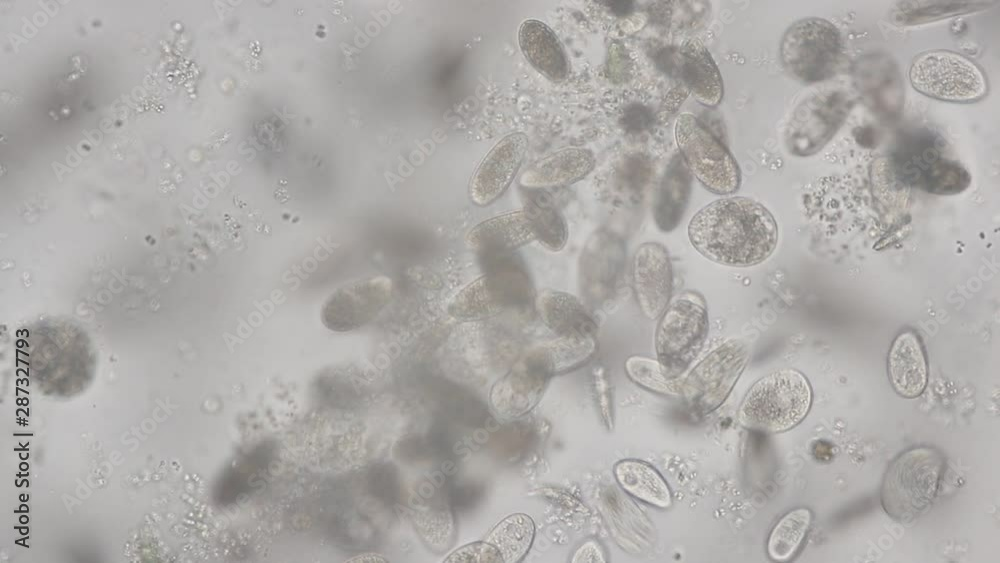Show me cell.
<instances>
[{
    "label": "cell",
    "instance_id": "1",
    "mask_svg": "<svg viewBox=\"0 0 1000 563\" xmlns=\"http://www.w3.org/2000/svg\"><path fill=\"white\" fill-rule=\"evenodd\" d=\"M691 245L710 261L731 267H751L774 252L778 227L761 203L732 196L711 202L690 220Z\"/></svg>",
    "mask_w": 1000,
    "mask_h": 563
},
{
    "label": "cell",
    "instance_id": "2",
    "mask_svg": "<svg viewBox=\"0 0 1000 563\" xmlns=\"http://www.w3.org/2000/svg\"><path fill=\"white\" fill-rule=\"evenodd\" d=\"M811 402V386L801 372L776 370L749 388L739 406L738 420L749 430L780 433L798 425Z\"/></svg>",
    "mask_w": 1000,
    "mask_h": 563
},
{
    "label": "cell",
    "instance_id": "3",
    "mask_svg": "<svg viewBox=\"0 0 1000 563\" xmlns=\"http://www.w3.org/2000/svg\"><path fill=\"white\" fill-rule=\"evenodd\" d=\"M485 273L462 288L448 312L460 320H480L508 309L525 308L533 298L523 267L509 254L485 257Z\"/></svg>",
    "mask_w": 1000,
    "mask_h": 563
},
{
    "label": "cell",
    "instance_id": "4",
    "mask_svg": "<svg viewBox=\"0 0 1000 563\" xmlns=\"http://www.w3.org/2000/svg\"><path fill=\"white\" fill-rule=\"evenodd\" d=\"M655 332V349L664 374L678 379L700 353L709 331L707 303L702 294L686 290L673 297Z\"/></svg>",
    "mask_w": 1000,
    "mask_h": 563
},
{
    "label": "cell",
    "instance_id": "5",
    "mask_svg": "<svg viewBox=\"0 0 1000 563\" xmlns=\"http://www.w3.org/2000/svg\"><path fill=\"white\" fill-rule=\"evenodd\" d=\"M944 466V458L933 448L919 447L902 453L885 473L883 509L898 522L914 520L934 499Z\"/></svg>",
    "mask_w": 1000,
    "mask_h": 563
},
{
    "label": "cell",
    "instance_id": "6",
    "mask_svg": "<svg viewBox=\"0 0 1000 563\" xmlns=\"http://www.w3.org/2000/svg\"><path fill=\"white\" fill-rule=\"evenodd\" d=\"M843 53L839 29L830 21L809 17L793 23L780 45L783 67L794 79L813 84L836 73Z\"/></svg>",
    "mask_w": 1000,
    "mask_h": 563
},
{
    "label": "cell",
    "instance_id": "7",
    "mask_svg": "<svg viewBox=\"0 0 1000 563\" xmlns=\"http://www.w3.org/2000/svg\"><path fill=\"white\" fill-rule=\"evenodd\" d=\"M908 77L919 93L946 102H976L988 91L982 68L968 57L951 50L920 53L912 61Z\"/></svg>",
    "mask_w": 1000,
    "mask_h": 563
},
{
    "label": "cell",
    "instance_id": "8",
    "mask_svg": "<svg viewBox=\"0 0 1000 563\" xmlns=\"http://www.w3.org/2000/svg\"><path fill=\"white\" fill-rule=\"evenodd\" d=\"M675 139L680 155L702 186L717 195L738 191L740 168L730 151L690 113L678 116Z\"/></svg>",
    "mask_w": 1000,
    "mask_h": 563
},
{
    "label": "cell",
    "instance_id": "9",
    "mask_svg": "<svg viewBox=\"0 0 1000 563\" xmlns=\"http://www.w3.org/2000/svg\"><path fill=\"white\" fill-rule=\"evenodd\" d=\"M749 358L747 345L729 339L712 350L681 383L686 405L698 414L718 409L727 399Z\"/></svg>",
    "mask_w": 1000,
    "mask_h": 563
},
{
    "label": "cell",
    "instance_id": "10",
    "mask_svg": "<svg viewBox=\"0 0 1000 563\" xmlns=\"http://www.w3.org/2000/svg\"><path fill=\"white\" fill-rule=\"evenodd\" d=\"M852 106L840 89L811 93L794 109L784 133L789 153L805 157L819 152L844 123Z\"/></svg>",
    "mask_w": 1000,
    "mask_h": 563
},
{
    "label": "cell",
    "instance_id": "11",
    "mask_svg": "<svg viewBox=\"0 0 1000 563\" xmlns=\"http://www.w3.org/2000/svg\"><path fill=\"white\" fill-rule=\"evenodd\" d=\"M626 262L623 240L608 231L593 234L579 257L578 281L581 296L593 307L603 306L614 297Z\"/></svg>",
    "mask_w": 1000,
    "mask_h": 563
},
{
    "label": "cell",
    "instance_id": "12",
    "mask_svg": "<svg viewBox=\"0 0 1000 563\" xmlns=\"http://www.w3.org/2000/svg\"><path fill=\"white\" fill-rule=\"evenodd\" d=\"M633 288L642 313L655 320L671 300L673 268L669 253L658 242L638 246L632 261Z\"/></svg>",
    "mask_w": 1000,
    "mask_h": 563
},
{
    "label": "cell",
    "instance_id": "13",
    "mask_svg": "<svg viewBox=\"0 0 1000 563\" xmlns=\"http://www.w3.org/2000/svg\"><path fill=\"white\" fill-rule=\"evenodd\" d=\"M528 148V137L515 132L501 139L474 172L469 195L478 206L496 201L514 180Z\"/></svg>",
    "mask_w": 1000,
    "mask_h": 563
},
{
    "label": "cell",
    "instance_id": "14",
    "mask_svg": "<svg viewBox=\"0 0 1000 563\" xmlns=\"http://www.w3.org/2000/svg\"><path fill=\"white\" fill-rule=\"evenodd\" d=\"M661 67L680 77L695 99L706 107L717 106L724 93L723 80L707 48L697 39L684 41L677 51H666Z\"/></svg>",
    "mask_w": 1000,
    "mask_h": 563
},
{
    "label": "cell",
    "instance_id": "15",
    "mask_svg": "<svg viewBox=\"0 0 1000 563\" xmlns=\"http://www.w3.org/2000/svg\"><path fill=\"white\" fill-rule=\"evenodd\" d=\"M550 375L544 360L534 350L493 386L491 402L503 415L523 413L540 398Z\"/></svg>",
    "mask_w": 1000,
    "mask_h": 563
},
{
    "label": "cell",
    "instance_id": "16",
    "mask_svg": "<svg viewBox=\"0 0 1000 563\" xmlns=\"http://www.w3.org/2000/svg\"><path fill=\"white\" fill-rule=\"evenodd\" d=\"M389 283L380 279L350 284L336 291L323 307V323L334 331L365 324L385 303Z\"/></svg>",
    "mask_w": 1000,
    "mask_h": 563
},
{
    "label": "cell",
    "instance_id": "17",
    "mask_svg": "<svg viewBox=\"0 0 1000 563\" xmlns=\"http://www.w3.org/2000/svg\"><path fill=\"white\" fill-rule=\"evenodd\" d=\"M535 241L524 210L494 216L474 226L466 237L468 246L481 258L509 254Z\"/></svg>",
    "mask_w": 1000,
    "mask_h": 563
},
{
    "label": "cell",
    "instance_id": "18",
    "mask_svg": "<svg viewBox=\"0 0 1000 563\" xmlns=\"http://www.w3.org/2000/svg\"><path fill=\"white\" fill-rule=\"evenodd\" d=\"M542 321L563 338L596 339L598 325L593 313L577 297L547 290L536 300Z\"/></svg>",
    "mask_w": 1000,
    "mask_h": 563
},
{
    "label": "cell",
    "instance_id": "19",
    "mask_svg": "<svg viewBox=\"0 0 1000 563\" xmlns=\"http://www.w3.org/2000/svg\"><path fill=\"white\" fill-rule=\"evenodd\" d=\"M887 371L894 390L902 397L915 398L927 384V362L923 345L913 331H904L893 341Z\"/></svg>",
    "mask_w": 1000,
    "mask_h": 563
},
{
    "label": "cell",
    "instance_id": "20",
    "mask_svg": "<svg viewBox=\"0 0 1000 563\" xmlns=\"http://www.w3.org/2000/svg\"><path fill=\"white\" fill-rule=\"evenodd\" d=\"M518 41L526 59L542 75L554 82L567 77L569 64L564 48L546 24L525 20L519 28Z\"/></svg>",
    "mask_w": 1000,
    "mask_h": 563
},
{
    "label": "cell",
    "instance_id": "21",
    "mask_svg": "<svg viewBox=\"0 0 1000 563\" xmlns=\"http://www.w3.org/2000/svg\"><path fill=\"white\" fill-rule=\"evenodd\" d=\"M594 166L595 157L590 150L569 148L536 162L522 174L520 183L532 189L566 186L583 179Z\"/></svg>",
    "mask_w": 1000,
    "mask_h": 563
},
{
    "label": "cell",
    "instance_id": "22",
    "mask_svg": "<svg viewBox=\"0 0 1000 563\" xmlns=\"http://www.w3.org/2000/svg\"><path fill=\"white\" fill-rule=\"evenodd\" d=\"M692 174L680 154L668 163L653 205L657 228L669 233L680 224L691 195Z\"/></svg>",
    "mask_w": 1000,
    "mask_h": 563
},
{
    "label": "cell",
    "instance_id": "23",
    "mask_svg": "<svg viewBox=\"0 0 1000 563\" xmlns=\"http://www.w3.org/2000/svg\"><path fill=\"white\" fill-rule=\"evenodd\" d=\"M614 475L620 487L632 497L661 509L671 506L670 488L652 465L639 459H623L615 464Z\"/></svg>",
    "mask_w": 1000,
    "mask_h": 563
},
{
    "label": "cell",
    "instance_id": "24",
    "mask_svg": "<svg viewBox=\"0 0 1000 563\" xmlns=\"http://www.w3.org/2000/svg\"><path fill=\"white\" fill-rule=\"evenodd\" d=\"M548 194L536 190L527 199L523 210L529 218L535 240L551 251H560L567 242L568 229Z\"/></svg>",
    "mask_w": 1000,
    "mask_h": 563
},
{
    "label": "cell",
    "instance_id": "25",
    "mask_svg": "<svg viewBox=\"0 0 1000 563\" xmlns=\"http://www.w3.org/2000/svg\"><path fill=\"white\" fill-rule=\"evenodd\" d=\"M811 519V511L803 507L782 516L768 536L766 549L770 559L777 562L792 559L809 531Z\"/></svg>",
    "mask_w": 1000,
    "mask_h": 563
},
{
    "label": "cell",
    "instance_id": "26",
    "mask_svg": "<svg viewBox=\"0 0 1000 563\" xmlns=\"http://www.w3.org/2000/svg\"><path fill=\"white\" fill-rule=\"evenodd\" d=\"M534 524L524 514H514L497 524L485 538L502 559V562L520 561L530 548Z\"/></svg>",
    "mask_w": 1000,
    "mask_h": 563
},
{
    "label": "cell",
    "instance_id": "27",
    "mask_svg": "<svg viewBox=\"0 0 1000 563\" xmlns=\"http://www.w3.org/2000/svg\"><path fill=\"white\" fill-rule=\"evenodd\" d=\"M597 347L596 339L563 338L538 348L551 374L574 369L586 363Z\"/></svg>",
    "mask_w": 1000,
    "mask_h": 563
},
{
    "label": "cell",
    "instance_id": "28",
    "mask_svg": "<svg viewBox=\"0 0 1000 563\" xmlns=\"http://www.w3.org/2000/svg\"><path fill=\"white\" fill-rule=\"evenodd\" d=\"M625 371L635 384L651 392L668 396L680 394L681 382L668 378L658 360L633 355L627 358Z\"/></svg>",
    "mask_w": 1000,
    "mask_h": 563
},
{
    "label": "cell",
    "instance_id": "29",
    "mask_svg": "<svg viewBox=\"0 0 1000 563\" xmlns=\"http://www.w3.org/2000/svg\"><path fill=\"white\" fill-rule=\"evenodd\" d=\"M445 561L453 562H502L496 550L487 542H477L455 551Z\"/></svg>",
    "mask_w": 1000,
    "mask_h": 563
},
{
    "label": "cell",
    "instance_id": "30",
    "mask_svg": "<svg viewBox=\"0 0 1000 563\" xmlns=\"http://www.w3.org/2000/svg\"><path fill=\"white\" fill-rule=\"evenodd\" d=\"M594 386L595 393L598 401L599 411L603 419L604 424L611 428L613 427V415H612V399L611 390L609 386L608 379L605 375V369L602 367H597L594 369Z\"/></svg>",
    "mask_w": 1000,
    "mask_h": 563
},
{
    "label": "cell",
    "instance_id": "31",
    "mask_svg": "<svg viewBox=\"0 0 1000 563\" xmlns=\"http://www.w3.org/2000/svg\"><path fill=\"white\" fill-rule=\"evenodd\" d=\"M623 170V180L628 185L627 187L638 190L645 186L650 168L643 158L636 157L629 160Z\"/></svg>",
    "mask_w": 1000,
    "mask_h": 563
},
{
    "label": "cell",
    "instance_id": "32",
    "mask_svg": "<svg viewBox=\"0 0 1000 563\" xmlns=\"http://www.w3.org/2000/svg\"><path fill=\"white\" fill-rule=\"evenodd\" d=\"M621 122L628 131H643L651 124L652 114L642 105H631L624 112Z\"/></svg>",
    "mask_w": 1000,
    "mask_h": 563
},
{
    "label": "cell",
    "instance_id": "33",
    "mask_svg": "<svg viewBox=\"0 0 1000 563\" xmlns=\"http://www.w3.org/2000/svg\"><path fill=\"white\" fill-rule=\"evenodd\" d=\"M573 562H605L604 552L595 540H588L575 552Z\"/></svg>",
    "mask_w": 1000,
    "mask_h": 563
},
{
    "label": "cell",
    "instance_id": "34",
    "mask_svg": "<svg viewBox=\"0 0 1000 563\" xmlns=\"http://www.w3.org/2000/svg\"><path fill=\"white\" fill-rule=\"evenodd\" d=\"M605 8L618 18L630 17L635 13L636 6L633 1H602Z\"/></svg>",
    "mask_w": 1000,
    "mask_h": 563
},
{
    "label": "cell",
    "instance_id": "35",
    "mask_svg": "<svg viewBox=\"0 0 1000 563\" xmlns=\"http://www.w3.org/2000/svg\"><path fill=\"white\" fill-rule=\"evenodd\" d=\"M65 149H66V150L68 151V155H67V157H66L67 161H69V162H70V163H72V164H73V163H74L75 161H77L78 163H79V162H81V160H82V159H81V157H79V156H78V155H77V154H76V153H75V152H74V151H73V150L71 149V147H70V146H66V147H65Z\"/></svg>",
    "mask_w": 1000,
    "mask_h": 563
},
{
    "label": "cell",
    "instance_id": "36",
    "mask_svg": "<svg viewBox=\"0 0 1000 563\" xmlns=\"http://www.w3.org/2000/svg\"><path fill=\"white\" fill-rule=\"evenodd\" d=\"M52 167H53V169H54V171H55V173H56V175H57V177L59 179H60L61 173L63 171H71L68 167H66V166H64V165H62V164H60V163H58L56 161L52 162Z\"/></svg>",
    "mask_w": 1000,
    "mask_h": 563
}]
</instances>
